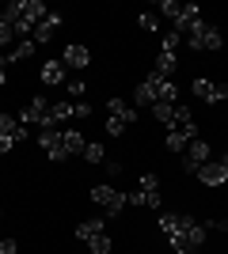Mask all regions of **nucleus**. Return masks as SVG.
Wrapping results in <instances>:
<instances>
[{"instance_id":"nucleus-17","label":"nucleus","mask_w":228,"mask_h":254,"mask_svg":"<svg viewBox=\"0 0 228 254\" xmlns=\"http://www.w3.org/2000/svg\"><path fill=\"white\" fill-rule=\"evenodd\" d=\"M61 144H65V152L69 156H84V133L80 129H61Z\"/></svg>"},{"instance_id":"nucleus-29","label":"nucleus","mask_w":228,"mask_h":254,"mask_svg":"<svg viewBox=\"0 0 228 254\" xmlns=\"http://www.w3.org/2000/svg\"><path fill=\"white\" fill-rule=\"evenodd\" d=\"M141 190L145 193H156V190H160V175H156V171H145V175H141Z\"/></svg>"},{"instance_id":"nucleus-9","label":"nucleus","mask_w":228,"mask_h":254,"mask_svg":"<svg viewBox=\"0 0 228 254\" xmlns=\"http://www.w3.org/2000/svg\"><path fill=\"white\" fill-rule=\"evenodd\" d=\"M65 61H61V57H54V61H46L42 64V72H38V80H42L46 87H54V84H65Z\"/></svg>"},{"instance_id":"nucleus-41","label":"nucleus","mask_w":228,"mask_h":254,"mask_svg":"<svg viewBox=\"0 0 228 254\" xmlns=\"http://www.w3.org/2000/svg\"><path fill=\"white\" fill-rule=\"evenodd\" d=\"M221 163H225V167H228V148H225V156H221Z\"/></svg>"},{"instance_id":"nucleus-21","label":"nucleus","mask_w":228,"mask_h":254,"mask_svg":"<svg viewBox=\"0 0 228 254\" xmlns=\"http://www.w3.org/2000/svg\"><path fill=\"white\" fill-rule=\"evenodd\" d=\"M110 251H114V239H110L107 232L95 235V239H87V254H110Z\"/></svg>"},{"instance_id":"nucleus-39","label":"nucleus","mask_w":228,"mask_h":254,"mask_svg":"<svg viewBox=\"0 0 228 254\" xmlns=\"http://www.w3.org/2000/svg\"><path fill=\"white\" fill-rule=\"evenodd\" d=\"M4 80H8V61H4V50H0V87H4Z\"/></svg>"},{"instance_id":"nucleus-34","label":"nucleus","mask_w":228,"mask_h":254,"mask_svg":"<svg viewBox=\"0 0 228 254\" xmlns=\"http://www.w3.org/2000/svg\"><path fill=\"white\" fill-rule=\"evenodd\" d=\"M145 205H149V193H145V190L130 193V209H145Z\"/></svg>"},{"instance_id":"nucleus-13","label":"nucleus","mask_w":228,"mask_h":254,"mask_svg":"<svg viewBox=\"0 0 228 254\" xmlns=\"http://www.w3.org/2000/svg\"><path fill=\"white\" fill-rule=\"evenodd\" d=\"M103 232H107V220H103V216H91V220L76 224V239H80V243H87V239H95V235H103Z\"/></svg>"},{"instance_id":"nucleus-22","label":"nucleus","mask_w":228,"mask_h":254,"mask_svg":"<svg viewBox=\"0 0 228 254\" xmlns=\"http://www.w3.org/2000/svg\"><path fill=\"white\" fill-rule=\"evenodd\" d=\"M171 129H194V110H190V106H175Z\"/></svg>"},{"instance_id":"nucleus-2","label":"nucleus","mask_w":228,"mask_h":254,"mask_svg":"<svg viewBox=\"0 0 228 254\" xmlns=\"http://www.w3.org/2000/svg\"><path fill=\"white\" fill-rule=\"evenodd\" d=\"M95 205H103L107 209V216H118L122 209H130V193H118L114 186H91V193H87Z\"/></svg>"},{"instance_id":"nucleus-38","label":"nucleus","mask_w":228,"mask_h":254,"mask_svg":"<svg viewBox=\"0 0 228 254\" xmlns=\"http://www.w3.org/2000/svg\"><path fill=\"white\" fill-rule=\"evenodd\" d=\"M76 118H84V122H87V118H91V106H87V103H76Z\"/></svg>"},{"instance_id":"nucleus-5","label":"nucleus","mask_w":228,"mask_h":254,"mask_svg":"<svg viewBox=\"0 0 228 254\" xmlns=\"http://www.w3.org/2000/svg\"><path fill=\"white\" fill-rule=\"evenodd\" d=\"M61 61H65V68H73V72H84L87 64H91V50H87L84 42H69L65 53H61Z\"/></svg>"},{"instance_id":"nucleus-42","label":"nucleus","mask_w":228,"mask_h":254,"mask_svg":"<svg viewBox=\"0 0 228 254\" xmlns=\"http://www.w3.org/2000/svg\"><path fill=\"white\" fill-rule=\"evenodd\" d=\"M0 216H4V212H0Z\"/></svg>"},{"instance_id":"nucleus-28","label":"nucleus","mask_w":228,"mask_h":254,"mask_svg":"<svg viewBox=\"0 0 228 254\" xmlns=\"http://www.w3.org/2000/svg\"><path fill=\"white\" fill-rule=\"evenodd\" d=\"M126 122H122V118H114V114H107V129H103V133H110V137H122V133H126Z\"/></svg>"},{"instance_id":"nucleus-19","label":"nucleus","mask_w":228,"mask_h":254,"mask_svg":"<svg viewBox=\"0 0 228 254\" xmlns=\"http://www.w3.org/2000/svg\"><path fill=\"white\" fill-rule=\"evenodd\" d=\"M69 118H76V103H50V126H61V122H69Z\"/></svg>"},{"instance_id":"nucleus-31","label":"nucleus","mask_w":228,"mask_h":254,"mask_svg":"<svg viewBox=\"0 0 228 254\" xmlns=\"http://www.w3.org/2000/svg\"><path fill=\"white\" fill-rule=\"evenodd\" d=\"M137 27H141L145 34H152L156 31V15H152V11H141V15H137Z\"/></svg>"},{"instance_id":"nucleus-40","label":"nucleus","mask_w":228,"mask_h":254,"mask_svg":"<svg viewBox=\"0 0 228 254\" xmlns=\"http://www.w3.org/2000/svg\"><path fill=\"white\" fill-rule=\"evenodd\" d=\"M160 201H163V193H160V190L149 193V209H160Z\"/></svg>"},{"instance_id":"nucleus-37","label":"nucleus","mask_w":228,"mask_h":254,"mask_svg":"<svg viewBox=\"0 0 228 254\" xmlns=\"http://www.w3.org/2000/svg\"><path fill=\"white\" fill-rule=\"evenodd\" d=\"M11 148H15V140H11V137H4V133H0V156H8Z\"/></svg>"},{"instance_id":"nucleus-20","label":"nucleus","mask_w":228,"mask_h":254,"mask_svg":"<svg viewBox=\"0 0 228 254\" xmlns=\"http://www.w3.org/2000/svg\"><path fill=\"white\" fill-rule=\"evenodd\" d=\"M225 46V38H221V31L217 27H209L206 23V31H202V42H198V50H221Z\"/></svg>"},{"instance_id":"nucleus-3","label":"nucleus","mask_w":228,"mask_h":254,"mask_svg":"<svg viewBox=\"0 0 228 254\" xmlns=\"http://www.w3.org/2000/svg\"><path fill=\"white\" fill-rule=\"evenodd\" d=\"M209 156H213V148H209V140L194 137L190 144H186V152H183V171L198 175V167H206V163H209Z\"/></svg>"},{"instance_id":"nucleus-1","label":"nucleus","mask_w":228,"mask_h":254,"mask_svg":"<svg viewBox=\"0 0 228 254\" xmlns=\"http://www.w3.org/2000/svg\"><path fill=\"white\" fill-rule=\"evenodd\" d=\"M19 126H23V129H31V126L54 129V126H50V99H42V95L27 99V106L19 110Z\"/></svg>"},{"instance_id":"nucleus-18","label":"nucleus","mask_w":228,"mask_h":254,"mask_svg":"<svg viewBox=\"0 0 228 254\" xmlns=\"http://www.w3.org/2000/svg\"><path fill=\"white\" fill-rule=\"evenodd\" d=\"M0 133H4V137H11L15 144L27 137V129L19 126V118H15V114H0Z\"/></svg>"},{"instance_id":"nucleus-4","label":"nucleus","mask_w":228,"mask_h":254,"mask_svg":"<svg viewBox=\"0 0 228 254\" xmlns=\"http://www.w3.org/2000/svg\"><path fill=\"white\" fill-rule=\"evenodd\" d=\"M194 224V216H186V212H160V232L167 235V243H179L183 239V232Z\"/></svg>"},{"instance_id":"nucleus-26","label":"nucleus","mask_w":228,"mask_h":254,"mask_svg":"<svg viewBox=\"0 0 228 254\" xmlns=\"http://www.w3.org/2000/svg\"><path fill=\"white\" fill-rule=\"evenodd\" d=\"M194 95L202 99V103H209V99H213V80H206V76H198V80H194Z\"/></svg>"},{"instance_id":"nucleus-16","label":"nucleus","mask_w":228,"mask_h":254,"mask_svg":"<svg viewBox=\"0 0 228 254\" xmlns=\"http://www.w3.org/2000/svg\"><path fill=\"white\" fill-rule=\"evenodd\" d=\"M175 68H179V57H175V53H156V68H152V76H160V80H171Z\"/></svg>"},{"instance_id":"nucleus-23","label":"nucleus","mask_w":228,"mask_h":254,"mask_svg":"<svg viewBox=\"0 0 228 254\" xmlns=\"http://www.w3.org/2000/svg\"><path fill=\"white\" fill-rule=\"evenodd\" d=\"M152 118L171 129V122H175V103H156V106H152Z\"/></svg>"},{"instance_id":"nucleus-35","label":"nucleus","mask_w":228,"mask_h":254,"mask_svg":"<svg viewBox=\"0 0 228 254\" xmlns=\"http://www.w3.org/2000/svg\"><path fill=\"white\" fill-rule=\"evenodd\" d=\"M209 103H228V84H213V99Z\"/></svg>"},{"instance_id":"nucleus-14","label":"nucleus","mask_w":228,"mask_h":254,"mask_svg":"<svg viewBox=\"0 0 228 254\" xmlns=\"http://www.w3.org/2000/svg\"><path fill=\"white\" fill-rule=\"evenodd\" d=\"M107 114H114V118H122L126 126H133V122H137V106L122 103V99L114 95V99H107Z\"/></svg>"},{"instance_id":"nucleus-33","label":"nucleus","mask_w":228,"mask_h":254,"mask_svg":"<svg viewBox=\"0 0 228 254\" xmlns=\"http://www.w3.org/2000/svg\"><path fill=\"white\" fill-rule=\"evenodd\" d=\"M156 8H160V15H167V19H175V11H179V4H175V0H160Z\"/></svg>"},{"instance_id":"nucleus-7","label":"nucleus","mask_w":228,"mask_h":254,"mask_svg":"<svg viewBox=\"0 0 228 254\" xmlns=\"http://www.w3.org/2000/svg\"><path fill=\"white\" fill-rule=\"evenodd\" d=\"M156 84H160V76H145V80H141V84H137V87H133V103H149V106H156V103H160V91H156Z\"/></svg>"},{"instance_id":"nucleus-24","label":"nucleus","mask_w":228,"mask_h":254,"mask_svg":"<svg viewBox=\"0 0 228 254\" xmlns=\"http://www.w3.org/2000/svg\"><path fill=\"white\" fill-rule=\"evenodd\" d=\"M156 91H160V103H179V84L175 80H160Z\"/></svg>"},{"instance_id":"nucleus-30","label":"nucleus","mask_w":228,"mask_h":254,"mask_svg":"<svg viewBox=\"0 0 228 254\" xmlns=\"http://www.w3.org/2000/svg\"><path fill=\"white\" fill-rule=\"evenodd\" d=\"M8 42H15V31L8 27V19H4V11H0V50H4Z\"/></svg>"},{"instance_id":"nucleus-6","label":"nucleus","mask_w":228,"mask_h":254,"mask_svg":"<svg viewBox=\"0 0 228 254\" xmlns=\"http://www.w3.org/2000/svg\"><path fill=\"white\" fill-rule=\"evenodd\" d=\"M38 144L46 148V156L54 159V163H65L69 159L65 144H61V129H42V133H38Z\"/></svg>"},{"instance_id":"nucleus-12","label":"nucleus","mask_w":228,"mask_h":254,"mask_svg":"<svg viewBox=\"0 0 228 254\" xmlns=\"http://www.w3.org/2000/svg\"><path fill=\"white\" fill-rule=\"evenodd\" d=\"M202 243H206V224H190V228H186L183 232V239H179V243L175 247H186V251H202Z\"/></svg>"},{"instance_id":"nucleus-15","label":"nucleus","mask_w":228,"mask_h":254,"mask_svg":"<svg viewBox=\"0 0 228 254\" xmlns=\"http://www.w3.org/2000/svg\"><path fill=\"white\" fill-rule=\"evenodd\" d=\"M34 50H38V46H34V38H19V42L15 46H8V53H4V61H27V57H34Z\"/></svg>"},{"instance_id":"nucleus-36","label":"nucleus","mask_w":228,"mask_h":254,"mask_svg":"<svg viewBox=\"0 0 228 254\" xmlns=\"http://www.w3.org/2000/svg\"><path fill=\"white\" fill-rule=\"evenodd\" d=\"M0 254H19V243L15 239H0Z\"/></svg>"},{"instance_id":"nucleus-10","label":"nucleus","mask_w":228,"mask_h":254,"mask_svg":"<svg viewBox=\"0 0 228 254\" xmlns=\"http://www.w3.org/2000/svg\"><path fill=\"white\" fill-rule=\"evenodd\" d=\"M198 137V126L194 129H167V137H163V144H167V152H186V144Z\"/></svg>"},{"instance_id":"nucleus-25","label":"nucleus","mask_w":228,"mask_h":254,"mask_svg":"<svg viewBox=\"0 0 228 254\" xmlns=\"http://www.w3.org/2000/svg\"><path fill=\"white\" fill-rule=\"evenodd\" d=\"M84 159H87V163H107V148L91 140V144H84Z\"/></svg>"},{"instance_id":"nucleus-8","label":"nucleus","mask_w":228,"mask_h":254,"mask_svg":"<svg viewBox=\"0 0 228 254\" xmlns=\"http://www.w3.org/2000/svg\"><path fill=\"white\" fill-rule=\"evenodd\" d=\"M198 179H202V186H213V190H217V186H225V182H228V167L221 163V159H217V163L209 159L206 167H198Z\"/></svg>"},{"instance_id":"nucleus-11","label":"nucleus","mask_w":228,"mask_h":254,"mask_svg":"<svg viewBox=\"0 0 228 254\" xmlns=\"http://www.w3.org/2000/svg\"><path fill=\"white\" fill-rule=\"evenodd\" d=\"M57 27H61V15H54V11H50V15H46L42 23H38V27H34V46H42V42H50V38H54L57 34Z\"/></svg>"},{"instance_id":"nucleus-32","label":"nucleus","mask_w":228,"mask_h":254,"mask_svg":"<svg viewBox=\"0 0 228 254\" xmlns=\"http://www.w3.org/2000/svg\"><path fill=\"white\" fill-rule=\"evenodd\" d=\"M69 95H73V99H84L87 95V84H84V80H69Z\"/></svg>"},{"instance_id":"nucleus-27","label":"nucleus","mask_w":228,"mask_h":254,"mask_svg":"<svg viewBox=\"0 0 228 254\" xmlns=\"http://www.w3.org/2000/svg\"><path fill=\"white\" fill-rule=\"evenodd\" d=\"M179 42H183V34L167 31V34H163V42H160V53H175V50H179Z\"/></svg>"}]
</instances>
